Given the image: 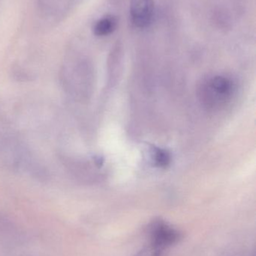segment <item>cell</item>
Returning a JSON list of instances; mask_svg holds the SVG:
<instances>
[{
	"label": "cell",
	"instance_id": "obj_1",
	"mask_svg": "<svg viewBox=\"0 0 256 256\" xmlns=\"http://www.w3.org/2000/svg\"><path fill=\"white\" fill-rule=\"evenodd\" d=\"M232 82L225 76L210 78L201 86L200 98L209 108H218L225 104L232 96Z\"/></svg>",
	"mask_w": 256,
	"mask_h": 256
},
{
	"label": "cell",
	"instance_id": "obj_2",
	"mask_svg": "<svg viewBox=\"0 0 256 256\" xmlns=\"http://www.w3.org/2000/svg\"><path fill=\"white\" fill-rule=\"evenodd\" d=\"M148 234L150 246L160 252L177 244L183 238L181 232L161 219L155 220L150 224Z\"/></svg>",
	"mask_w": 256,
	"mask_h": 256
},
{
	"label": "cell",
	"instance_id": "obj_3",
	"mask_svg": "<svg viewBox=\"0 0 256 256\" xmlns=\"http://www.w3.org/2000/svg\"><path fill=\"white\" fill-rule=\"evenodd\" d=\"M130 14L135 26L146 28L153 21L154 2L153 0H131Z\"/></svg>",
	"mask_w": 256,
	"mask_h": 256
},
{
	"label": "cell",
	"instance_id": "obj_4",
	"mask_svg": "<svg viewBox=\"0 0 256 256\" xmlns=\"http://www.w3.org/2000/svg\"><path fill=\"white\" fill-rule=\"evenodd\" d=\"M117 20L115 16H106L102 18L95 24L93 32L97 36H105L111 34L117 27Z\"/></svg>",
	"mask_w": 256,
	"mask_h": 256
},
{
	"label": "cell",
	"instance_id": "obj_5",
	"mask_svg": "<svg viewBox=\"0 0 256 256\" xmlns=\"http://www.w3.org/2000/svg\"><path fill=\"white\" fill-rule=\"evenodd\" d=\"M153 162L159 167H166L171 161V156L167 150L161 148H154L153 150Z\"/></svg>",
	"mask_w": 256,
	"mask_h": 256
}]
</instances>
